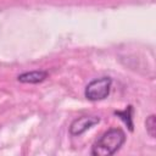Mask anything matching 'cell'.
<instances>
[{
    "label": "cell",
    "instance_id": "1",
    "mask_svg": "<svg viewBox=\"0 0 156 156\" xmlns=\"http://www.w3.org/2000/svg\"><path fill=\"white\" fill-rule=\"evenodd\" d=\"M126 141V134L119 128H111L105 132L93 145L91 155L110 156L113 155Z\"/></svg>",
    "mask_w": 156,
    "mask_h": 156
},
{
    "label": "cell",
    "instance_id": "2",
    "mask_svg": "<svg viewBox=\"0 0 156 156\" xmlns=\"http://www.w3.org/2000/svg\"><path fill=\"white\" fill-rule=\"evenodd\" d=\"M111 83L112 80L110 77H101L91 80L85 88V98L90 101H98L107 98V95L110 94Z\"/></svg>",
    "mask_w": 156,
    "mask_h": 156
},
{
    "label": "cell",
    "instance_id": "3",
    "mask_svg": "<svg viewBox=\"0 0 156 156\" xmlns=\"http://www.w3.org/2000/svg\"><path fill=\"white\" fill-rule=\"evenodd\" d=\"M100 122V118L96 116H82L79 118H76L71 126H69V133L72 135H79L91 128L93 126L98 124Z\"/></svg>",
    "mask_w": 156,
    "mask_h": 156
},
{
    "label": "cell",
    "instance_id": "4",
    "mask_svg": "<svg viewBox=\"0 0 156 156\" xmlns=\"http://www.w3.org/2000/svg\"><path fill=\"white\" fill-rule=\"evenodd\" d=\"M48 77V72L45 71H32V72H26L22 73L17 77L18 82L21 83H39L43 82Z\"/></svg>",
    "mask_w": 156,
    "mask_h": 156
},
{
    "label": "cell",
    "instance_id": "5",
    "mask_svg": "<svg viewBox=\"0 0 156 156\" xmlns=\"http://www.w3.org/2000/svg\"><path fill=\"white\" fill-rule=\"evenodd\" d=\"M115 113L118 115V116H121V118L128 124L129 129L133 130V123H132V121H130V119H132V117H130V116H132V115H130V113H132V106H128L124 111H116Z\"/></svg>",
    "mask_w": 156,
    "mask_h": 156
},
{
    "label": "cell",
    "instance_id": "6",
    "mask_svg": "<svg viewBox=\"0 0 156 156\" xmlns=\"http://www.w3.org/2000/svg\"><path fill=\"white\" fill-rule=\"evenodd\" d=\"M145 126H146V132L149 133V135L155 138V135H156V117H155V115L149 116V118L145 122Z\"/></svg>",
    "mask_w": 156,
    "mask_h": 156
}]
</instances>
